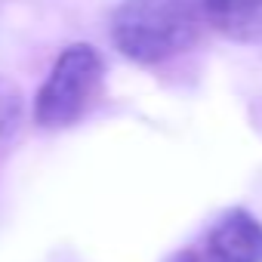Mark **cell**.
<instances>
[{
    "label": "cell",
    "instance_id": "cell-4",
    "mask_svg": "<svg viewBox=\"0 0 262 262\" xmlns=\"http://www.w3.org/2000/svg\"><path fill=\"white\" fill-rule=\"evenodd\" d=\"M207 22L231 40L262 43V0H222Z\"/></svg>",
    "mask_w": 262,
    "mask_h": 262
},
{
    "label": "cell",
    "instance_id": "cell-5",
    "mask_svg": "<svg viewBox=\"0 0 262 262\" xmlns=\"http://www.w3.org/2000/svg\"><path fill=\"white\" fill-rule=\"evenodd\" d=\"M22 114V93L10 77H0V142L7 139V133L19 123Z\"/></svg>",
    "mask_w": 262,
    "mask_h": 262
},
{
    "label": "cell",
    "instance_id": "cell-2",
    "mask_svg": "<svg viewBox=\"0 0 262 262\" xmlns=\"http://www.w3.org/2000/svg\"><path fill=\"white\" fill-rule=\"evenodd\" d=\"M102 83V56L90 43H71L56 59L34 99V120L47 129L68 126L93 105Z\"/></svg>",
    "mask_w": 262,
    "mask_h": 262
},
{
    "label": "cell",
    "instance_id": "cell-6",
    "mask_svg": "<svg viewBox=\"0 0 262 262\" xmlns=\"http://www.w3.org/2000/svg\"><path fill=\"white\" fill-rule=\"evenodd\" d=\"M173 262H204V259H201L198 253H191V250H185V253H179V256H176Z\"/></svg>",
    "mask_w": 262,
    "mask_h": 262
},
{
    "label": "cell",
    "instance_id": "cell-3",
    "mask_svg": "<svg viewBox=\"0 0 262 262\" xmlns=\"http://www.w3.org/2000/svg\"><path fill=\"white\" fill-rule=\"evenodd\" d=\"M204 262H262V222L247 210H228L207 234Z\"/></svg>",
    "mask_w": 262,
    "mask_h": 262
},
{
    "label": "cell",
    "instance_id": "cell-1",
    "mask_svg": "<svg viewBox=\"0 0 262 262\" xmlns=\"http://www.w3.org/2000/svg\"><path fill=\"white\" fill-rule=\"evenodd\" d=\"M201 31L194 0H123L111 19L114 47L139 65H158L185 53Z\"/></svg>",
    "mask_w": 262,
    "mask_h": 262
}]
</instances>
